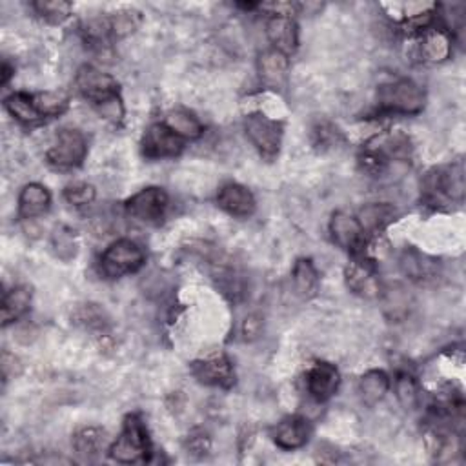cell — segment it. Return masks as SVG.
<instances>
[{"mask_svg":"<svg viewBox=\"0 0 466 466\" xmlns=\"http://www.w3.org/2000/svg\"><path fill=\"white\" fill-rule=\"evenodd\" d=\"M110 457L122 464L150 461L151 441L144 421L137 414H131L126 417L120 436L110 447Z\"/></svg>","mask_w":466,"mask_h":466,"instance_id":"1","label":"cell"},{"mask_svg":"<svg viewBox=\"0 0 466 466\" xmlns=\"http://www.w3.org/2000/svg\"><path fill=\"white\" fill-rule=\"evenodd\" d=\"M377 101L383 112L397 115H416L423 112L426 97L423 88L412 79H397L377 89Z\"/></svg>","mask_w":466,"mask_h":466,"instance_id":"2","label":"cell"},{"mask_svg":"<svg viewBox=\"0 0 466 466\" xmlns=\"http://www.w3.org/2000/svg\"><path fill=\"white\" fill-rule=\"evenodd\" d=\"M146 262L144 250L131 239H119L112 243L101 255V274L106 279H120L139 272Z\"/></svg>","mask_w":466,"mask_h":466,"instance_id":"3","label":"cell"},{"mask_svg":"<svg viewBox=\"0 0 466 466\" xmlns=\"http://www.w3.org/2000/svg\"><path fill=\"white\" fill-rule=\"evenodd\" d=\"M426 197L430 203H461L464 197V168L462 162H454L431 170L426 175Z\"/></svg>","mask_w":466,"mask_h":466,"instance_id":"4","label":"cell"},{"mask_svg":"<svg viewBox=\"0 0 466 466\" xmlns=\"http://www.w3.org/2000/svg\"><path fill=\"white\" fill-rule=\"evenodd\" d=\"M88 155V141L84 133L74 128H64L58 131V136L53 146L46 153V160L57 170H74L82 166Z\"/></svg>","mask_w":466,"mask_h":466,"instance_id":"5","label":"cell"},{"mask_svg":"<svg viewBox=\"0 0 466 466\" xmlns=\"http://www.w3.org/2000/svg\"><path fill=\"white\" fill-rule=\"evenodd\" d=\"M245 131L250 143L264 159H276L283 143V124L264 113H252L245 119Z\"/></svg>","mask_w":466,"mask_h":466,"instance_id":"6","label":"cell"},{"mask_svg":"<svg viewBox=\"0 0 466 466\" xmlns=\"http://www.w3.org/2000/svg\"><path fill=\"white\" fill-rule=\"evenodd\" d=\"M168 193L162 188L150 186L141 190L126 201V214L137 222L148 226H159L168 210Z\"/></svg>","mask_w":466,"mask_h":466,"instance_id":"7","label":"cell"},{"mask_svg":"<svg viewBox=\"0 0 466 466\" xmlns=\"http://www.w3.org/2000/svg\"><path fill=\"white\" fill-rule=\"evenodd\" d=\"M75 84L81 95L95 106H103L119 98V82L112 75L89 64L81 66L75 77Z\"/></svg>","mask_w":466,"mask_h":466,"instance_id":"8","label":"cell"},{"mask_svg":"<svg viewBox=\"0 0 466 466\" xmlns=\"http://www.w3.org/2000/svg\"><path fill=\"white\" fill-rule=\"evenodd\" d=\"M184 141L164 122L151 124L143 137V153L148 159H170L181 155Z\"/></svg>","mask_w":466,"mask_h":466,"instance_id":"9","label":"cell"},{"mask_svg":"<svg viewBox=\"0 0 466 466\" xmlns=\"http://www.w3.org/2000/svg\"><path fill=\"white\" fill-rule=\"evenodd\" d=\"M191 374L198 383L206 386L229 388L236 383V370H233L231 361L224 353H215L206 359L195 361L191 364Z\"/></svg>","mask_w":466,"mask_h":466,"instance_id":"10","label":"cell"},{"mask_svg":"<svg viewBox=\"0 0 466 466\" xmlns=\"http://www.w3.org/2000/svg\"><path fill=\"white\" fill-rule=\"evenodd\" d=\"M346 286L361 297L374 299L381 295V281L374 260L355 257L345 270Z\"/></svg>","mask_w":466,"mask_h":466,"instance_id":"11","label":"cell"},{"mask_svg":"<svg viewBox=\"0 0 466 466\" xmlns=\"http://www.w3.org/2000/svg\"><path fill=\"white\" fill-rule=\"evenodd\" d=\"M330 233L339 248L355 255H359L366 245V233L362 231L357 217L346 212H336L331 215Z\"/></svg>","mask_w":466,"mask_h":466,"instance_id":"12","label":"cell"},{"mask_svg":"<svg viewBox=\"0 0 466 466\" xmlns=\"http://www.w3.org/2000/svg\"><path fill=\"white\" fill-rule=\"evenodd\" d=\"M339 384L341 374L338 366L331 362H315L307 376L308 392L317 403H324L328 399L334 397L339 390Z\"/></svg>","mask_w":466,"mask_h":466,"instance_id":"13","label":"cell"},{"mask_svg":"<svg viewBox=\"0 0 466 466\" xmlns=\"http://www.w3.org/2000/svg\"><path fill=\"white\" fill-rule=\"evenodd\" d=\"M217 206L233 217L246 219L253 215L257 203L253 193L246 186L228 183L217 193Z\"/></svg>","mask_w":466,"mask_h":466,"instance_id":"14","label":"cell"},{"mask_svg":"<svg viewBox=\"0 0 466 466\" xmlns=\"http://www.w3.org/2000/svg\"><path fill=\"white\" fill-rule=\"evenodd\" d=\"M452 53V37L443 27H426L417 41V55L424 62H443Z\"/></svg>","mask_w":466,"mask_h":466,"instance_id":"15","label":"cell"},{"mask_svg":"<svg viewBox=\"0 0 466 466\" xmlns=\"http://www.w3.org/2000/svg\"><path fill=\"white\" fill-rule=\"evenodd\" d=\"M310 436H312L310 421L301 416H291L277 424L274 441L281 450H299L310 441Z\"/></svg>","mask_w":466,"mask_h":466,"instance_id":"16","label":"cell"},{"mask_svg":"<svg viewBox=\"0 0 466 466\" xmlns=\"http://www.w3.org/2000/svg\"><path fill=\"white\" fill-rule=\"evenodd\" d=\"M266 35L274 50L291 55L299 46V29L290 15H272L266 22Z\"/></svg>","mask_w":466,"mask_h":466,"instance_id":"17","label":"cell"},{"mask_svg":"<svg viewBox=\"0 0 466 466\" xmlns=\"http://www.w3.org/2000/svg\"><path fill=\"white\" fill-rule=\"evenodd\" d=\"M51 206V193L46 186L39 183L26 184L19 195V217L27 219H37L44 214H48Z\"/></svg>","mask_w":466,"mask_h":466,"instance_id":"18","label":"cell"},{"mask_svg":"<svg viewBox=\"0 0 466 466\" xmlns=\"http://www.w3.org/2000/svg\"><path fill=\"white\" fill-rule=\"evenodd\" d=\"M257 70H259L260 79L266 84L281 86L286 81L288 70H290L288 55H284L274 48L268 51H262L259 55V60H257Z\"/></svg>","mask_w":466,"mask_h":466,"instance_id":"19","label":"cell"},{"mask_svg":"<svg viewBox=\"0 0 466 466\" xmlns=\"http://www.w3.org/2000/svg\"><path fill=\"white\" fill-rule=\"evenodd\" d=\"M291 281H293V290L295 293L303 299V301H310L317 295L319 290V274L315 270V266L312 259H297L293 264L291 272Z\"/></svg>","mask_w":466,"mask_h":466,"instance_id":"20","label":"cell"},{"mask_svg":"<svg viewBox=\"0 0 466 466\" xmlns=\"http://www.w3.org/2000/svg\"><path fill=\"white\" fill-rule=\"evenodd\" d=\"M164 124L174 133H177L183 141H197L201 139L205 133L203 122L188 110H172L168 115H166Z\"/></svg>","mask_w":466,"mask_h":466,"instance_id":"21","label":"cell"},{"mask_svg":"<svg viewBox=\"0 0 466 466\" xmlns=\"http://www.w3.org/2000/svg\"><path fill=\"white\" fill-rule=\"evenodd\" d=\"M390 390V377L383 370L366 372L359 381V393L364 405L376 407L383 401L384 395Z\"/></svg>","mask_w":466,"mask_h":466,"instance_id":"22","label":"cell"},{"mask_svg":"<svg viewBox=\"0 0 466 466\" xmlns=\"http://www.w3.org/2000/svg\"><path fill=\"white\" fill-rule=\"evenodd\" d=\"M393 219H395V208L386 203L364 206L361 208L357 217L362 231L370 233V236L383 231L390 222H393Z\"/></svg>","mask_w":466,"mask_h":466,"instance_id":"23","label":"cell"},{"mask_svg":"<svg viewBox=\"0 0 466 466\" xmlns=\"http://www.w3.org/2000/svg\"><path fill=\"white\" fill-rule=\"evenodd\" d=\"M74 448L86 459L97 457L106 448V430L98 426L81 428L74 436Z\"/></svg>","mask_w":466,"mask_h":466,"instance_id":"24","label":"cell"},{"mask_svg":"<svg viewBox=\"0 0 466 466\" xmlns=\"http://www.w3.org/2000/svg\"><path fill=\"white\" fill-rule=\"evenodd\" d=\"M4 106L6 110L10 112V115L19 120L20 124H37L43 119V115L39 113L35 103H33V95H27V93H13L10 95L6 101H4Z\"/></svg>","mask_w":466,"mask_h":466,"instance_id":"25","label":"cell"},{"mask_svg":"<svg viewBox=\"0 0 466 466\" xmlns=\"http://www.w3.org/2000/svg\"><path fill=\"white\" fill-rule=\"evenodd\" d=\"M31 305V290L26 286H15L13 290L4 293L3 299V324L8 326L20 319Z\"/></svg>","mask_w":466,"mask_h":466,"instance_id":"26","label":"cell"},{"mask_svg":"<svg viewBox=\"0 0 466 466\" xmlns=\"http://www.w3.org/2000/svg\"><path fill=\"white\" fill-rule=\"evenodd\" d=\"M33 103H35L43 119H50L62 115L66 110H68L70 98L62 91H41V93H33Z\"/></svg>","mask_w":466,"mask_h":466,"instance_id":"27","label":"cell"},{"mask_svg":"<svg viewBox=\"0 0 466 466\" xmlns=\"http://www.w3.org/2000/svg\"><path fill=\"white\" fill-rule=\"evenodd\" d=\"M395 395L399 405H401L405 410H416L421 401L419 384L416 377L407 372L399 374L395 379Z\"/></svg>","mask_w":466,"mask_h":466,"instance_id":"28","label":"cell"},{"mask_svg":"<svg viewBox=\"0 0 466 466\" xmlns=\"http://www.w3.org/2000/svg\"><path fill=\"white\" fill-rule=\"evenodd\" d=\"M143 22V17L139 12L136 10H122L115 15H112L108 19V26H110V35L113 39H122L131 35L133 31H136Z\"/></svg>","mask_w":466,"mask_h":466,"instance_id":"29","label":"cell"},{"mask_svg":"<svg viewBox=\"0 0 466 466\" xmlns=\"http://www.w3.org/2000/svg\"><path fill=\"white\" fill-rule=\"evenodd\" d=\"M51 246H53L57 257H60L62 260L75 259L77 250H79L75 231L70 229L68 226L55 228L53 237H51Z\"/></svg>","mask_w":466,"mask_h":466,"instance_id":"30","label":"cell"},{"mask_svg":"<svg viewBox=\"0 0 466 466\" xmlns=\"http://www.w3.org/2000/svg\"><path fill=\"white\" fill-rule=\"evenodd\" d=\"M33 10L48 22L57 24L70 17L72 4L64 3V0H39V3H33Z\"/></svg>","mask_w":466,"mask_h":466,"instance_id":"31","label":"cell"},{"mask_svg":"<svg viewBox=\"0 0 466 466\" xmlns=\"http://www.w3.org/2000/svg\"><path fill=\"white\" fill-rule=\"evenodd\" d=\"M97 190L88 183H75L64 190L66 203L72 206H88L95 201Z\"/></svg>","mask_w":466,"mask_h":466,"instance_id":"32","label":"cell"},{"mask_svg":"<svg viewBox=\"0 0 466 466\" xmlns=\"http://www.w3.org/2000/svg\"><path fill=\"white\" fill-rule=\"evenodd\" d=\"M262 330V321L259 315H250L246 321H245V326H243V334L246 339H255Z\"/></svg>","mask_w":466,"mask_h":466,"instance_id":"33","label":"cell"},{"mask_svg":"<svg viewBox=\"0 0 466 466\" xmlns=\"http://www.w3.org/2000/svg\"><path fill=\"white\" fill-rule=\"evenodd\" d=\"M190 450L193 454H206L210 450V439L201 434V436H197V438H190Z\"/></svg>","mask_w":466,"mask_h":466,"instance_id":"34","label":"cell"},{"mask_svg":"<svg viewBox=\"0 0 466 466\" xmlns=\"http://www.w3.org/2000/svg\"><path fill=\"white\" fill-rule=\"evenodd\" d=\"M13 68H12V66H10V62L8 60H4V64H3V86H6L8 82H10V79L13 77Z\"/></svg>","mask_w":466,"mask_h":466,"instance_id":"35","label":"cell"}]
</instances>
